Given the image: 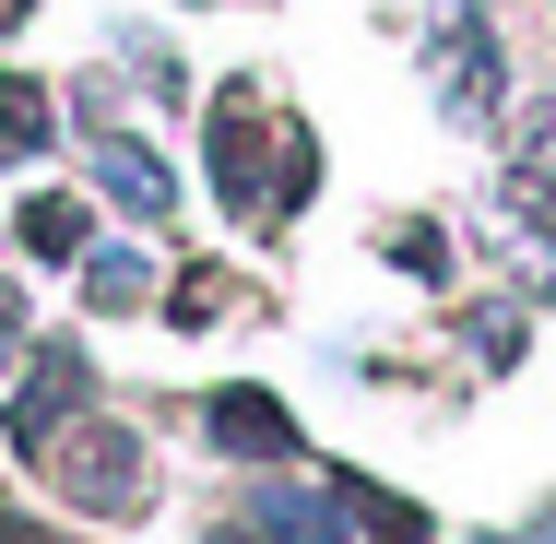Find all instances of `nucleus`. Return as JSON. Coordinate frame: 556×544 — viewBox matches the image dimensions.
I'll return each instance as SVG.
<instances>
[{
	"instance_id": "nucleus-2",
	"label": "nucleus",
	"mask_w": 556,
	"mask_h": 544,
	"mask_svg": "<svg viewBox=\"0 0 556 544\" xmlns=\"http://www.w3.org/2000/svg\"><path fill=\"white\" fill-rule=\"evenodd\" d=\"M24 461H36L84 521H142V509H154V438H142V427H108L96 403H84L72 427H48Z\"/></svg>"
},
{
	"instance_id": "nucleus-5",
	"label": "nucleus",
	"mask_w": 556,
	"mask_h": 544,
	"mask_svg": "<svg viewBox=\"0 0 556 544\" xmlns=\"http://www.w3.org/2000/svg\"><path fill=\"white\" fill-rule=\"evenodd\" d=\"M84 403H96V355H84V343H36V379L12 391V450H36L48 427H72Z\"/></svg>"
},
{
	"instance_id": "nucleus-12",
	"label": "nucleus",
	"mask_w": 556,
	"mask_h": 544,
	"mask_svg": "<svg viewBox=\"0 0 556 544\" xmlns=\"http://www.w3.org/2000/svg\"><path fill=\"white\" fill-rule=\"evenodd\" d=\"M12 355H36V343H24V284L0 273V367H12Z\"/></svg>"
},
{
	"instance_id": "nucleus-3",
	"label": "nucleus",
	"mask_w": 556,
	"mask_h": 544,
	"mask_svg": "<svg viewBox=\"0 0 556 544\" xmlns=\"http://www.w3.org/2000/svg\"><path fill=\"white\" fill-rule=\"evenodd\" d=\"M84 166H96V190H108L130 225H178V166H166L142 130H118L96 96H84Z\"/></svg>"
},
{
	"instance_id": "nucleus-6",
	"label": "nucleus",
	"mask_w": 556,
	"mask_h": 544,
	"mask_svg": "<svg viewBox=\"0 0 556 544\" xmlns=\"http://www.w3.org/2000/svg\"><path fill=\"white\" fill-rule=\"evenodd\" d=\"M355 521H343V497H296V485H261L237 521H214L202 544H343Z\"/></svg>"
},
{
	"instance_id": "nucleus-14",
	"label": "nucleus",
	"mask_w": 556,
	"mask_h": 544,
	"mask_svg": "<svg viewBox=\"0 0 556 544\" xmlns=\"http://www.w3.org/2000/svg\"><path fill=\"white\" fill-rule=\"evenodd\" d=\"M533 544H556V509H545V533H533Z\"/></svg>"
},
{
	"instance_id": "nucleus-8",
	"label": "nucleus",
	"mask_w": 556,
	"mask_h": 544,
	"mask_svg": "<svg viewBox=\"0 0 556 544\" xmlns=\"http://www.w3.org/2000/svg\"><path fill=\"white\" fill-rule=\"evenodd\" d=\"M48 130H60L48 96H36L24 72H0V166H36V154H48Z\"/></svg>"
},
{
	"instance_id": "nucleus-1",
	"label": "nucleus",
	"mask_w": 556,
	"mask_h": 544,
	"mask_svg": "<svg viewBox=\"0 0 556 544\" xmlns=\"http://www.w3.org/2000/svg\"><path fill=\"white\" fill-rule=\"evenodd\" d=\"M214 190H225L237 225H296V202L320 190L308 130L261 107V84H225V96H214Z\"/></svg>"
},
{
	"instance_id": "nucleus-13",
	"label": "nucleus",
	"mask_w": 556,
	"mask_h": 544,
	"mask_svg": "<svg viewBox=\"0 0 556 544\" xmlns=\"http://www.w3.org/2000/svg\"><path fill=\"white\" fill-rule=\"evenodd\" d=\"M0 544H60L48 521H24V509H0Z\"/></svg>"
},
{
	"instance_id": "nucleus-10",
	"label": "nucleus",
	"mask_w": 556,
	"mask_h": 544,
	"mask_svg": "<svg viewBox=\"0 0 556 544\" xmlns=\"http://www.w3.org/2000/svg\"><path fill=\"white\" fill-rule=\"evenodd\" d=\"M12 237H24L36 261H72V249H84V202H72V190H36V202L12 214Z\"/></svg>"
},
{
	"instance_id": "nucleus-7",
	"label": "nucleus",
	"mask_w": 556,
	"mask_h": 544,
	"mask_svg": "<svg viewBox=\"0 0 556 544\" xmlns=\"http://www.w3.org/2000/svg\"><path fill=\"white\" fill-rule=\"evenodd\" d=\"M427 72H439V107H450V118H497V36H485V12L439 24Z\"/></svg>"
},
{
	"instance_id": "nucleus-4",
	"label": "nucleus",
	"mask_w": 556,
	"mask_h": 544,
	"mask_svg": "<svg viewBox=\"0 0 556 544\" xmlns=\"http://www.w3.org/2000/svg\"><path fill=\"white\" fill-rule=\"evenodd\" d=\"M190 427H202V450H214V461H237V473H285V461L308 450V438H296V415H285L261 379L202 391V415H190Z\"/></svg>"
},
{
	"instance_id": "nucleus-9",
	"label": "nucleus",
	"mask_w": 556,
	"mask_h": 544,
	"mask_svg": "<svg viewBox=\"0 0 556 544\" xmlns=\"http://www.w3.org/2000/svg\"><path fill=\"white\" fill-rule=\"evenodd\" d=\"M84 296H96V308H154V249H130V237H118V249H96Z\"/></svg>"
},
{
	"instance_id": "nucleus-11",
	"label": "nucleus",
	"mask_w": 556,
	"mask_h": 544,
	"mask_svg": "<svg viewBox=\"0 0 556 544\" xmlns=\"http://www.w3.org/2000/svg\"><path fill=\"white\" fill-rule=\"evenodd\" d=\"M343 521H355V533H379V544H439L403 497H379V485H343Z\"/></svg>"
}]
</instances>
